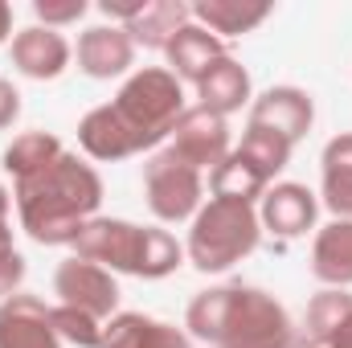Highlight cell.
Segmentation results:
<instances>
[{
	"instance_id": "obj_21",
	"label": "cell",
	"mask_w": 352,
	"mask_h": 348,
	"mask_svg": "<svg viewBox=\"0 0 352 348\" xmlns=\"http://www.w3.org/2000/svg\"><path fill=\"white\" fill-rule=\"evenodd\" d=\"M324 205L340 221H352V131L324 148Z\"/></svg>"
},
{
	"instance_id": "obj_7",
	"label": "cell",
	"mask_w": 352,
	"mask_h": 348,
	"mask_svg": "<svg viewBox=\"0 0 352 348\" xmlns=\"http://www.w3.org/2000/svg\"><path fill=\"white\" fill-rule=\"evenodd\" d=\"M54 295L62 307H74V312H87L98 324L115 312L119 303V287H115V274L98 262L87 259H66L54 274Z\"/></svg>"
},
{
	"instance_id": "obj_30",
	"label": "cell",
	"mask_w": 352,
	"mask_h": 348,
	"mask_svg": "<svg viewBox=\"0 0 352 348\" xmlns=\"http://www.w3.org/2000/svg\"><path fill=\"white\" fill-rule=\"evenodd\" d=\"M8 29H12V8L0 0V41H8Z\"/></svg>"
},
{
	"instance_id": "obj_14",
	"label": "cell",
	"mask_w": 352,
	"mask_h": 348,
	"mask_svg": "<svg viewBox=\"0 0 352 348\" xmlns=\"http://www.w3.org/2000/svg\"><path fill=\"white\" fill-rule=\"evenodd\" d=\"M78 140H82V148H87L94 160H127V156L144 152L140 135L119 119V111H115L111 102H107V107H94L87 119H82Z\"/></svg>"
},
{
	"instance_id": "obj_23",
	"label": "cell",
	"mask_w": 352,
	"mask_h": 348,
	"mask_svg": "<svg viewBox=\"0 0 352 348\" xmlns=\"http://www.w3.org/2000/svg\"><path fill=\"white\" fill-rule=\"evenodd\" d=\"M192 17H201L205 21V29L217 37V33H226V37H238V33H250L254 25H263L266 17H270V4H242V0H201L197 8H192Z\"/></svg>"
},
{
	"instance_id": "obj_32",
	"label": "cell",
	"mask_w": 352,
	"mask_h": 348,
	"mask_svg": "<svg viewBox=\"0 0 352 348\" xmlns=\"http://www.w3.org/2000/svg\"><path fill=\"white\" fill-rule=\"evenodd\" d=\"M4 217H8V193L0 188V221H4Z\"/></svg>"
},
{
	"instance_id": "obj_1",
	"label": "cell",
	"mask_w": 352,
	"mask_h": 348,
	"mask_svg": "<svg viewBox=\"0 0 352 348\" xmlns=\"http://www.w3.org/2000/svg\"><path fill=\"white\" fill-rule=\"evenodd\" d=\"M102 201L98 173L82 164L78 156L62 152L50 168H41L29 180H16V209L21 226L41 246H74L82 226L94 221V209Z\"/></svg>"
},
{
	"instance_id": "obj_3",
	"label": "cell",
	"mask_w": 352,
	"mask_h": 348,
	"mask_svg": "<svg viewBox=\"0 0 352 348\" xmlns=\"http://www.w3.org/2000/svg\"><path fill=\"white\" fill-rule=\"evenodd\" d=\"M74 259L98 262L107 270H127L140 279H164L180 266L184 250L168 230L131 226L119 217H94L74 238Z\"/></svg>"
},
{
	"instance_id": "obj_27",
	"label": "cell",
	"mask_w": 352,
	"mask_h": 348,
	"mask_svg": "<svg viewBox=\"0 0 352 348\" xmlns=\"http://www.w3.org/2000/svg\"><path fill=\"white\" fill-rule=\"evenodd\" d=\"M33 12L45 21V29H54V25L78 21V17L87 12V4H82V0H70V4H50V0H37V4H33Z\"/></svg>"
},
{
	"instance_id": "obj_17",
	"label": "cell",
	"mask_w": 352,
	"mask_h": 348,
	"mask_svg": "<svg viewBox=\"0 0 352 348\" xmlns=\"http://www.w3.org/2000/svg\"><path fill=\"white\" fill-rule=\"evenodd\" d=\"M197 94H201V107L213 111V115H230V111H242L250 102V74L242 70V62H234L230 54L217 58L209 66V74L197 83Z\"/></svg>"
},
{
	"instance_id": "obj_28",
	"label": "cell",
	"mask_w": 352,
	"mask_h": 348,
	"mask_svg": "<svg viewBox=\"0 0 352 348\" xmlns=\"http://www.w3.org/2000/svg\"><path fill=\"white\" fill-rule=\"evenodd\" d=\"M21 279H25V259L16 250L0 254V299H12L16 287H21Z\"/></svg>"
},
{
	"instance_id": "obj_16",
	"label": "cell",
	"mask_w": 352,
	"mask_h": 348,
	"mask_svg": "<svg viewBox=\"0 0 352 348\" xmlns=\"http://www.w3.org/2000/svg\"><path fill=\"white\" fill-rule=\"evenodd\" d=\"M164 54H168L173 74L176 78H184V83H201V78L209 74V66H213L217 58H226L221 37H213L205 25H184L173 41H168Z\"/></svg>"
},
{
	"instance_id": "obj_6",
	"label": "cell",
	"mask_w": 352,
	"mask_h": 348,
	"mask_svg": "<svg viewBox=\"0 0 352 348\" xmlns=\"http://www.w3.org/2000/svg\"><path fill=\"white\" fill-rule=\"evenodd\" d=\"M144 188H148V205L160 221H184L201 209V168H192L173 148L156 152L144 164Z\"/></svg>"
},
{
	"instance_id": "obj_29",
	"label": "cell",
	"mask_w": 352,
	"mask_h": 348,
	"mask_svg": "<svg viewBox=\"0 0 352 348\" xmlns=\"http://www.w3.org/2000/svg\"><path fill=\"white\" fill-rule=\"evenodd\" d=\"M16 115H21V94H16V90L0 78V131H4Z\"/></svg>"
},
{
	"instance_id": "obj_19",
	"label": "cell",
	"mask_w": 352,
	"mask_h": 348,
	"mask_svg": "<svg viewBox=\"0 0 352 348\" xmlns=\"http://www.w3.org/2000/svg\"><path fill=\"white\" fill-rule=\"evenodd\" d=\"M307 336L324 348H352V295L320 291L307 307Z\"/></svg>"
},
{
	"instance_id": "obj_22",
	"label": "cell",
	"mask_w": 352,
	"mask_h": 348,
	"mask_svg": "<svg viewBox=\"0 0 352 348\" xmlns=\"http://www.w3.org/2000/svg\"><path fill=\"white\" fill-rule=\"evenodd\" d=\"M209 184H213V197L221 201H242V205H254V197H263L270 188L266 173H258L242 152H230L213 173H209Z\"/></svg>"
},
{
	"instance_id": "obj_4",
	"label": "cell",
	"mask_w": 352,
	"mask_h": 348,
	"mask_svg": "<svg viewBox=\"0 0 352 348\" xmlns=\"http://www.w3.org/2000/svg\"><path fill=\"white\" fill-rule=\"evenodd\" d=\"M258 213L254 205L242 201H221L213 197L188 230V259L197 270H230L234 262H242L246 254H254L258 246Z\"/></svg>"
},
{
	"instance_id": "obj_25",
	"label": "cell",
	"mask_w": 352,
	"mask_h": 348,
	"mask_svg": "<svg viewBox=\"0 0 352 348\" xmlns=\"http://www.w3.org/2000/svg\"><path fill=\"white\" fill-rule=\"evenodd\" d=\"M238 152H242L258 173H266V180H274V173H283L287 160H291V144L278 140V135H270V131H258V127L246 131V140H242Z\"/></svg>"
},
{
	"instance_id": "obj_9",
	"label": "cell",
	"mask_w": 352,
	"mask_h": 348,
	"mask_svg": "<svg viewBox=\"0 0 352 348\" xmlns=\"http://www.w3.org/2000/svg\"><path fill=\"white\" fill-rule=\"evenodd\" d=\"M173 152L184 156L192 168H217L230 156V127L221 115L192 107L180 115V123L173 127Z\"/></svg>"
},
{
	"instance_id": "obj_20",
	"label": "cell",
	"mask_w": 352,
	"mask_h": 348,
	"mask_svg": "<svg viewBox=\"0 0 352 348\" xmlns=\"http://www.w3.org/2000/svg\"><path fill=\"white\" fill-rule=\"evenodd\" d=\"M188 4H180V0H152V4H144L123 29H127V37L135 41V45H148V50H168V41H173L176 33L188 25Z\"/></svg>"
},
{
	"instance_id": "obj_13",
	"label": "cell",
	"mask_w": 352,
	"mask_h": 348,
	"mask_svg": "<svg viewBox=\"0 0 352 348\" xmlns=\"http://www.w3.org/2000/svg\"><path fill=\"white\" fill-rule=\"evenodd\" d=\"M135 58V41L123 25H94L78 37V70L90 78H119Z\"/></svg>"
},
{
	"instance_id": "obj_18",
	"label": "cell",
	"mask_w": 352,
	"mask_h": 348,
	"mask_svg": "<svg viewBox=\"0 0 352 348\" xmlns=\"http://www.w3.org/2000/svg\"><path fill=\"white\" fill-rule=\"evenodd\" d=\"M311 274L328 287H349L352 283V221H332L316 234L311 246Z\"/></svg>"
},
{
	"instance_id": "obj_26",
	"label": "cell",
	"mask_w": 352,
	"mask_h": 348,
	"mask_svg": "<svg viewBox=\"0 0 352 348\" xmlns=\"http://www.w3.org/2000/svg\"><path fill=\"white\" fill-rule=\"evenodd\" d=\"M54 328H58V336L62 340H70V345L78 348H102V324L87 316V312H74V307H54Z\"/></svg>"
},
{
	"instance_id": "obj_31",
	"label": "cell",
	"mask_w": 352,
	"mask_h": 348,
	"mask_svg": "<svg viewBox=\"0 0 352 348\" xmlns=\"http://www.w3.org/2000/svg\"><path fill=\"white\" fill-rule=\"evenodd\" d=\"M12 250V230H8V221H0V254H8Z\"/></svg>"
},
{
	"instance_id": "obj_15",
	"label": "cell",
	"mask_w": 352,
	"mask_h": 348,
	"mask_svg": "<svg viewBox=\"0 0 352 348\" xmlns=\"http://www.w3.org/2000/svg\"><path fill=\"white\" fill-rule=\"evenodd\" d=\"M102 348H192V345L173 324L140 316V312H127V316H115L102 328Z\"/></svg>"
},
{
	"instance_id": "obj_11",
	"label": "cell",
	"mask_w": 352,
	"mask_h": 348,
	"mask_svg": "<svg viewBox=\"0 0 352 348\" xmlns=\"http://www.w3.org/2000/svg\"><path fill=\"white\" fill-rule=\"evenodd\" d=\"M12 66L25 74V78H58L66 66H70V45L58 29H45V25H29L12 37Z\"/></svg>"
},
{
	"instance_id": "obj_10",
	"label": "cell",
	"mask_w": 352,
	"mask_h": 348,
	"mask_svg": "<svg viewBox=\"0 0 352 348\" xmlns=\"http://www.w3.org/2000/svg\"><path fill=\"white\" fill-rule=\"evenodd\" d=\"M0 348H62L54 307L37 295H12L0 303Z\"/></svg>"
},
{
	"instance_id": "obj_12",
	"label": "cell",
	"mask_w": 352,
	"mask_h": 348,
	"mask_svg": "<svg viewBox=\"0 0 352 348\" xmlns=\"http://www.w3.org/2000/svg\"><path fill=\"white\" fill-rule=\"evenodd\" d=\"M316 213H320V201L307 184H274L263 193V217L258 221L278 238H299L316 226Z\"/></svg>"
},
{
	"instance_id": "obj_24",
	"label": "cell",
	"mask_w": 352,
	"mask_h": 348,
	"mask_svg": "<svg viewBox=\"0 0 352 348\" xmlns=\"http://www.w3.org/2000/svg\"><path fill=\"white\" fill-rule=\"evenodd\" d=\"M58 156H62L58 135H50V131H25V135H16L4 148V168L16 176V180H29V176H37L41 168H50Z\"/></svg>"
},
{
	"instance_id": "obj_5",
	"label": "cell",
	"mask_w": 352,
	"mask_h": 348,
	"mask_svg": "<svg viewBox=\"0 0 352 348\" xmlns=\"http://www.w3.org/2000/svg\"><path fill=\"white\" fill-rule=\"evenodd\" d=\"M119 111V119L140 135L144 148H156L164 135H173V127L184 115V90L173 70H140L127 78V87L115 94L111 102Z\"/></svg>"
},
{
	"instance_id": "obj_2",
	"label": "cell",
	"mask_w": 352,
	"mask_h": 348,
	"mask_svg": "<svg viewBox=\"0 0 352 348\" xmlns=\"http://www.w3.org/2000/svg\"><path fill=\"white\" fill-rule=\"evenodd\" d=\"M184 324L209 348H295L291 316L258 287H213L188 303Z\"/></svg>"
},
{
	"instance_id": "obj_8",
	"label": "cell",
	"mask_w": 352,
	"mask_h": 348,
	"mask_svg": "<svg viewBox=\"0 0 352 348\" xmlns=\"http://www.w3.org/2000/svg\"><path fill=\"white\" fill-rule=\"evenodd\" d=\"M311 119H316L311 94H307V90H299V87H270L266 94H258V98H254V107H250V127H258V131H270V135L287 140L291 148L307 135Z\"/></svg>"
}]
</instances>
